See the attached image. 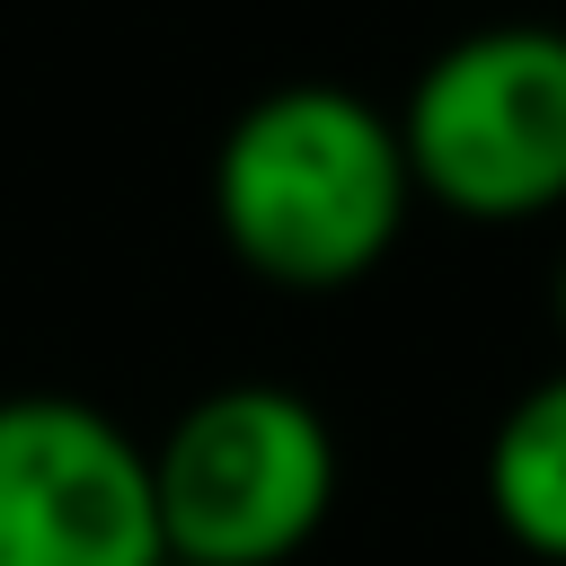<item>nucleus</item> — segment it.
<instances>
[{
	"label": "nucleus",
	"instance_id": "f257e3e1",
	"mask_svg": "<svg viewBox=\"0 0 566 566\" xmlns=\"http://www.w3.org/2000/svg\"><path fill=\"white\" fill-rule=\"evenodd\" d=\"M416 177L389 106L336 80L248 97L212 142V230L274 292H354L407 230Z\"/></svg>",
	"mask_w": 566,
	"mask_h": 566
},
{
	"label": "nucleus",
	"instance_id": "f03ea898",
	"mask_svg": "<svg viewBox=\"0 0 566 566\" xmlns=\"http://www.w3.org/2000/svg\"><path fill=\"white\" fill-rule=\"evenodd\" d=\"M168 566H292L336 513V424L283 380H221L150 442Z\"/></svg>",
	"mask_w": 566,
	"mask_h": 566
},
{
	"label": "nucleus",
	"instance_id": "7ed1b4c3",
	"mask_svg": "<svg viewBox=\"0 0 566 566\" xmlns=\"http://www.w3.org/2000/svg\"><path fill=\"white\" fill-rule=\"evenodd\" d=\"M398 150L424 203L513 230L566 203V27L451 35L398 97Z\"/></svg>",
	"mask_w": 566,
	"mask_h": 566
},
{
	"label": "nucleus",
	"instance_id": "20e7f679",
	"mask_svg": "<svg viewBox=\"0 0 566 566\" xmlns=\"http://www.w3.org/2000/svg\"><path fill=\"white\" fill-rule=\"evenodd\" d=\"M0 566H168L150 442L71 389L0 398Z\"/></svg>",
	"mask_w": 566,
	"mask_h": 566
},
{
	"label": "nucleus",
	"instance_id": "39448f33",
	"mask_svg": "<svg viewBox=\"0 0 566 566\" xmlns=\"http://www.w3.org/2000/svg\"><path fill=\"white\" fill-rule=\"evenodd\" d=\"M486 513L522 557L566 566V363L539 371L486 433Z\"/></svg>",
	"mask_w": 566,
	"mask_h": 566
},
{
	"label": "nucleus",
	"instance_id": "423d86ee",
	"mask_svg": "<svg viewBox=\"0 0 566 566\" xmlns=\"http://www.w3.org/2000/svg\"><path fill=\"white\" fill-rule=\"evenodd\" d=\"M548 318H557V336H566V248H557V265H548Z\"/></svg>",
	"mask_w": 566,
	"mask_h": 566
}]
</instances>
